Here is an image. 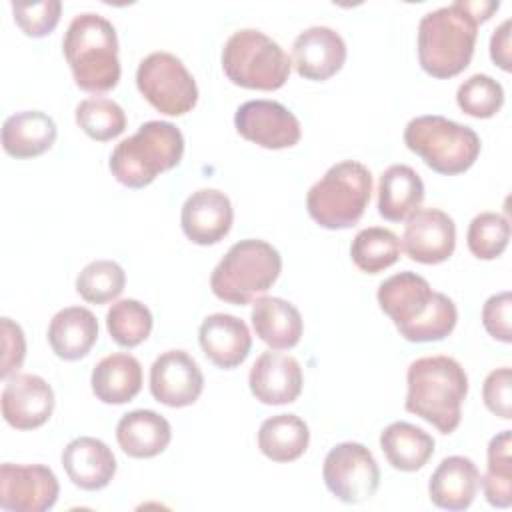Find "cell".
<instances>
[{
	"mask_svg": "<svg viewBox=\"0 0 512 512\" xmlns=\"http://www.w3.org/2000/svg\"><path fill=\"white\" fill-rule=\"evenodd\" d=\"M404 408L430 422L442 434H452L462 418V402L468 394V376L450 356L416 358L406 372Z\"/></svg>",
	"mask_w": 512,
	"mask_h": 512,
	"instance_id": "3",
	"label": "cell"
},
{
	"mask_svg": "<svg viewBox=\"0 0 512 512\" xmlns=\"http://www.w3.org/2000/svg\"><path fill=\"white\" fill-rule=\"evenodd\" d=\"M378 304L408 342L444 340L458 322L456 304L416 272H398L378 286Z\"/></svg>",
	"mask_w": 512,
	"mask_h": 512,
	"instance_id": "2",
	"label": "cell"
},
{
	"mask_svg": "<svg viewBox=\"0 0 512 512\" xmlns=\"http://www.w3.org/2000/svg\"><path fill=\"white\" fill-rule=\"evenodd\" d=\"M458 108L472 118H492L504 104V90L488 74H474L458 86Z\"/></svg>",
	"mask_w": 512,
	"mask_h": 512,
	"instance_id": "37",
	"label": "cell"
},
{
	"mask_svg": "<svg viewBox=\"0 0 512 512\" xmlns=\"http://www.w3.org/2000/svg\"><path fill=\"white\" fill-rule=\"evenodd\" d=\"M290 56L278 42L256 28L234 32L222 48V70L236 86L278 90L290 76Z\"/></svg>",
	"mask_w": 512,
	"mask_h": 512,
	"instance_id": "9",
	"label": "cell"
},
{
	"mask_svg": "<svg viewBox=\"0 0 512 512\" xmlns=\"http://www.w3.org/2000/svg\"><path fill=\"white\" fill-rule=\"evenodd\" d=\"M250 392L262 404L280 406L294 402L302 392V368L298 360L282 352H262L248 374Z\"/></svg>",
	"mask_w": 512,
	"mask_h": 512,
	"instance_id": "19",
	"label": "cell"
},
{
	"mask_svg": "<svg viewBox=\"0 0 512 512\" xmlns=\"http://www.w3.org/2000/svg\"><path fill=\"white\" fill-rule=\"evenodd\" d=\"M500 8L498 0H456L422 16L418 24V62L434 78H452L468 68L478 24Z\"/></svg>",
	"mask_w": 512,
	"mask_h": 512,
	"instance_id": "1",
	"label": "cell"
},
{
	"mask_svg": "<svg viewBox=\"0 0 512 512\" xmlns=\"http://www.w3.org/2000/svg\"><path fill=\"white\" fill-rule=\"evenodd\" d=\"M58 130L54 120L40 110H22L2 124V148L14 158H36L52 148Z\"/></svg>",
	"mask_w": 512,
	"mask_h": 512,
	"instance_id": "26",
	"label": "cell"
},
{
	"mask_svg": "<svg viewBox=\"0 0 512 512\" xmlns=\"http://www.w3.org/2000/svg\"><path fill=\"white\" fill-rule=\"evenodd\" d=\"M404 144L428 168L446 176L466 172L480 154V138L470 126L438 114L412 118L404 128Z\"/></svg>",
	"mask_w": 512,
	"mask_h": 512,
	"instance_id": "8",
	"label": "cell"
},
{
	"mask_svg": "<svg viewBox=\"0 0 512 512\" xmlns=\"http://www.w3.org/2000/svg\"><path fill=\"white\" fill-rule=\"evenodd\" d=\"M62 466L74 486L94 492L110 484L116 474V458L106 442L80 436L62 450Z\"/></svg>",
	"mask_w": 512,
	"mask_h": 512,
	"instance_id": "21",
	"label": "cell"
},
{
	"mask_svg": "<svg viewBox=\"0 0 512 512\" xmlns=\"http://www.w3.org/2000/svg\"><path fill=\"white\" fill-rule=\"evenodd\" d=\"M184 136L172 122H144L130 138H124L110 156L112 176L128 188H144L158 174L180 164Z\"/></svg>",
	"mask_w": 512,
	"mask_h": 512,
	"instance_id": "5",
	"label": "cell"
},
{
	"mask_svg": "<svg viewBox=\"0 0 512 512\" xmlns=\"http://www.w3.org/2000/svg\"><path fill=\"white\" fill-rule=\"evenodd\" d=\"M14 22L26 36L42 38L50 34L58 22L62 12L60 0H42V2H12Z\"/></svg>",
	"mask_w": 512,
	"mask_h": 512,
	"instance_id": "38",
	"label": "cell"
},
{
	"mask_svg": "<svg viewBox=\"0 0 512 512\" xmlns=\"http://www.w3.org/2000/svg\"><path fill=\"white\" fill-rule=\"evenodd\" d=\"M350 256L358 270L366 274H378L400 258V240L388 228L370 226L354 236L350 244Z\"/></svg>",
	"mask_w": 512,
	"mask_h": 512,
	"instance_id": "31",
	"label": "cell"
},
{
	"mask_svg": "<svg viewBox=\"0 0 512 512\" xmlns=\"http://www.w3.org/2000/svg\"><path fill=\"white\" fill-rule=\"evenodd\" d=\"M62 52L78 88L100 94L118 84V36L104 16L94 12L74 16L64 34Z\"/></svg>",
	"mask_w": 512,
	"mask_h": 512,
	"instance_id": "4",
	"label": "cell"
},
{
	"mask_svg": "<svg viewBox=\"0 0 512 512\" xmlns=\"http://www.w3.org/2000/svg\"><path fill=\"white\" fill-rule=\"evenodd\" d=\"M54 410L52 386L38 374H14L2 390V416L16 430H34L48 422Z\"/></svg>",
	"mask_w": 512,
	"mask_h": 512,
	"instance_id": "16",
	"label": "cell"
},
{
	"mask_svg": "<svg viewBox=\"0 0 512 512\" xmlns=\"http://www.w3.org/2000/svg\"><path fill=\"white\" fill-rule=\"evenodd\" d=\"M126 286V274L114 260H94L76 276V292L90 304L116 300Z\"/></svg>",
	"mask_w": 512,
	"mask_h": 512,
	"instance_id": "35",
	"label": "cell"
},
{
	"mask_svg": "<svg viewBox=\"0 0 512 512\" xmlns=\"http://www.w3.org/2000/svg\"><path fill=\"white\" fill-rule=\"evenodd\" d=\"M136 86L140 94L166 116H182L198 102V86L194 76L170 52L148 54L136 70Z\"/></svg>",
	"mask_w": 512,
	"mask_h": 512,
	"instance_id": "10",
	"label": "cell"
},
{
	"mask_svg": "<svg viewBox=\"0 0 512 512\" xmlns=\"http://www.w3.org/2000/svg\"><path fill=\"white\" fill-rule=\"evenodd\" d=\"M372 194V174L356 160H344L326 170L306 194L310 218L326 230L352 228L364 214Z\"/></svg>",
	"mask_w": 512,
	"mask_h": 512,
	"instance_id": "7",
	"label": "cell"
},
{
	"mask_svg": "<svg viewBox=\"0 0 512 512\" xmlns=\"http://www.w3.org/2000/svg\"><path fill=\"white\" fill-rule=\"evenodd\" d=\"M94 396L104 404H126L142 388V366L128 352L104 356L90 376Z\"/></svg>",
	"mask_w": 512,
	"mask_h": 512,
	"instance_id": "27",
	"label": "cell"
},
{
	"mask_svg": "<svg viewBox=\"0 0 512 512\" xmlns=\"http://www.w3.org/2000/svg\"><path fill=\"white\" fill-rule=\"evenodd\" d=\"M234 126L242 138L268 150L292 148L302 136L298 118L274 100L244 102L234 114Z\"/></svg>",
	"mask_w": 512,
	"mask_h": 512,
	"instance_id": "13",
	"label": "cell"
},
{
	"mask_svg": "<svg viewBox=\"0 0 512 512\" xmlns=\"http://www.w3.org/2000/svg\"><path fill=\"white\" fill-rule=\"evenodd\" d=\"M198 340L206 358L224 370L240 366L252 348V336L244 320L216 312L202 320Z\"/></svg>",
	"mask_w": 512,
	"mask_h": 512,
	"instance_id": "20",
	"label": "cell"
},
{
	"mask_svg": "<svg viewBox=\"0 0 512 512\" xmlns=\"http://www.w3.org/2000/svg\"><path fill=\"white\" fill-rule=\"evenodd\" d=\"M282 270L280 252L266 240L246 238L230 246L210 276L216 298L228 304H250L278 280Z\"/></svg>",
	"mask_w": 512,
	"mask_h": 512,
	"instance_id": "6",
	"label": "cell"
},
{
	"mask_svg": "<svg viewBox=\"0 0 512 512\" xmlns=\"http://www.w3.org/2000/svg\"><path fill=\"white\" fill-rule=\"evenodd\" d=\"M234 210L230 198L216 188L192 192L180 212V224L186 238L200 246L218 244L232 228Z\"/></svg>",
	"mask_w": 512,
	"mask_h": 512,
	"instance_id": "17",
	"label": "cell"
},
{
	"mask_svg": "<svg viewBox=\"0 0 512 512\" xmlns=\"http://www.w3.org/2000/svg\"><path fill=\"white\" fill-rule=\"evenodd\" d=\"M58 478L44 464L0 466V506L10 512H44L58 500Z\"/></svg>",
	"mask_w": 512,
	"mask_h": 512,
	"instance_id": "12",
	"label": "cell"
},
{
	"mask_svg": "<svg viewBox=\"0 0 512 512\" xmlns=\"http://www.w3.org/2000/svg\"><path fill=\"white\" fill-rule=\"evenodd\" d=\"M510 240V222L496 212H482L472 218L466 234L468 250L480 260L498 258Z\"/></svg>",
	"mask_w": 512,
	"mask_h": 512,
	"instance_id": "36",
	"label": "cell"
},
{
	"mask_svg": "<svg viewBox=\"0 0 512 512\" xmlns=\"http://www.w3.org/2000/svg\"><path fill=\"white\" fill-rule=\"evenodd\" d=\"M480 472L466 456L444 458L430 476L428 494L442 510H466L478 492Z\"/></svg>",
	"mask_w": 512,
	"mask_h": 512,
	"instance_id": "22",
	"label": "cell"
},
{
	"mask_svg": "<svg viewBox=\"0 0 512 512\" xmlns=\"http://www.w3.org/2000/svg\"><path fill=\"white\" fill-rule=\"evenodd\" d=\"M76 124L92 140L108 142L124 132L126 114L118 102L104 96H92L76 106Z\"/></svg>",
	"mask_w": 512,
	"mask_h": 512,
	"instance_id": "34",
	"label": "cell"
},
{
	"mask_svg": "<svg viewBox=\"0 0 512 512\" xmlns=\"http://www.w3.org/2000/svg\"><path fill=\"white\" fill-rule=\"evenodd\" d=\"M2 350H4V354H2L0 376L10 378L18 372V368L24 362L26 340H24L22 328L6 316L2 318Z\"/></svg>",
	"mask_w": 512,
	"mask_h": 512,
	"instance_id": "41",
	"label": "cell"
},
{
	"mask_svg": "<svg viewBox=\"0 0 512 512\" xmlns=\"http://www.w3.org/2000/svg\"><path fill=\"white\" fill-rule=\"evenodd\" d=\"M402 246L420 264H440L456 248L454 220L438 208H418L406 218Z\"/></svg>",
	"mask_w": 512,
	"mask_h": 512,
	"instance_id": "15",
	"label": "cell"
},
{
	"mask_svg": "<svg viewBox=\"0 0 512 512\" xmlns=\"http://www.w3.org/2000/svg\"><path fill=\"white\" fill-rule=\"evenodd\" d=\"M310 442L308 424L296 414L266 418L258 430V448L272 462L298 460Z\"/></svg>",
	"mask_w": 512,
	"mask_h": 512,
	"instance_id": "30",
	"label": "cell"
},
{
	"mask_svg": "<svg viewBox=\"0 0 512 512\" xmlns=\"http://www.w3.org/2000/svg\"><path fill=\"white\" fill-rule=\"evenodd\" d=\"M204 388L196 360L184 350H166L150 366V392L156 402L170 408L194 404Z\"/></svg>",
	"mask_w": 512,
	"mask_h": 512,
	"instance_id": "14",
	"label": "cell"
},
{
	"mask_svg": "<svg viewBox=\"0 0 512 512\" xmlns=\"http://www.w3.org/2000/svg\"><path fill=\"white\" fill-rule=\"evenodd\" d=\"M510 310H512V296L508 290L490 296L482 306V324L486 332L504 344L512 342Z\"/></svg>",
	"mask_w": 512,
	"mask_h": 512,
	"instance_id": "40",
	"label": "cell"
},
{
	"mask_svg": "<svg viewBox=\"0 0 512 512\" xmlns=\"http://www.w3.org/2000/svg\"><path fill=\"white\" fill-rule=\"evenodd\" d=\"M98 340V320L82 306H68L56 312L48 324V344L62 360L84 358Z\"/></svg>",
	"mask_w": 512,
	"mask_h": 512,
	"instance_id": "24",
	"label": "cell"
},
{
	"mask_svg": "<svg viewBox=\"0 0 512 512\" xmlns=\"http://www.w3.org/2000/svg\"><path fill=\"white\" fill-rule=\"evenodd\" d=\"M512 434L502 430L488 444V466L482 480V490L488 504L496 508H508L512 504V458H510Z\"/></svg>",
	"mask_w": 512,
	"mask_h": 512,
	"instance_id": "32",
	"label": "cell"
},
{
	"mask_svg": "<svg viewBox=\"0 0 512 512\" xmlns=\"http://www.w3.org/2000/svg\"><path fill=\"white\" fill-rule=\"evenodd\" d=\"M510 20H504L490 38V58L496 66H500L504 72H508L510 66Z\"/></svg>",
	"mask_w": 512,
	"mask_h": 512,
	"instance_id": "42",
	"label": "cell"
},
{
	"mask_svg": "<svg viewBox=\"0 0 512 512\" xmlns=\"http://www.w3.org/2000/svg\"><path fill=\"white\" fill-rule=\"evenodd\" d=\"M116 440L132 458H152L164 452L172 440L170 422L154 410H132L116 424Z\"/></svg>",
	"mask_w": 512,
	"mask_h": 512,
	"instance_id": "25",
	"label": "cell"
},
{
	"mask_svg": "<svg viewBox=\"0 0 512 512\" xmlns=\"http://www.w3.org/2000/svg\"><path fill=\"white\" fill-rule=\"evenodd\" d=\"M424 200V182L420 174L406 164L388 166L378 182V212L384 220L400 222L420 208Z\"/></svg>",
	"mask_w": 512,
	"mask_h": 512,
	"instance_id": "28",
	"label": "cell"
},
{
	"mask_svg": "<svg viewBox=\"0 0 512 512\" xmlns=\"http://www.w3.org/2000/svg\"><path fill=\"white\" fill-rule=\"evenodd\" d=\"M482 398L494 416L502 420L512 418V372L508 366L496 368L486 376Z\"/></svg>",
	"mask_w": 512,
	"mask_h": 512,
	"instance_id": "39",
	"label": "cell"
},
{
	"mask_svg": "<svg viewBox=\"0 0 512 512\" xmlns=\"http://www.w3.org/2000/svg\"><path fill=\"white\" fill-rule=\"evenodd\" d=\"M106 328L118 346L134 348L150 336L152 312L134 298L116 300L106 312Z\"/></svg>",
	"mask_w": 512,
	"mask_h": 512,
	"instance_id": "33",
	"label": "cell"
},
{
	"mask_svg": "<svg viewBox=\"0 0 512 512\" xmlns=\"http://www.w3.org/2000/svg\"><path fill=\"white\" fill-rule=\"evenodd\" d=\"M380 448L392 468L416 472L432 458L434 438L426 430L398 420L382 430Z\"/></svg>",
	"mask_w": 512,
	"mask_h": 512,
	"instance_id": "29",
	"label": "cell"
},
{
	"mask_svg": "<svg viewBox=\"0 0 512 512\" xmlns=\"http://www.w3.org/2000/svg\"><path fill=\"white\" fill-rule=\"evenodd\" d=\"M322 478L340 502L360 504L380 486V468L372 452L358 442L336 444L324 458Z\"/></svg>",
	"mask_w": 512,
	"mask_h": 512,
	"instance_id": "11",
	"label": "cell"
},
{
	"mask_svg": "<svg viewBox=\"0 0 512 512\" xmlns=\"http://www.w3.org/2000/svg\"><path fill=\"white\" fill-rule=\"evenodd\" d=\"M296 72L314 82L332 78L346 62V42L330 26H310L292 44Z\"/></svg>",
	"mask_w": 512,
	"mask_h": 512,
	"instance_id": "18",
	"label": "cell"
},
{
	"mask_svg": "<svg viewBox=\"0 0 512 512\" xmlns=\"http://www.w3.org/2000/svg\"><path fill=\"white\" fill-rule=\"evenodd\" d=\"M256 336L274 350H288L300 342L304 322L298 308L278 296H260L252 306Z\"/></svg>",
	"mask_w": 512,
	"mask_h": 512,
	"instance_id": "23",
	"label": "cell"
}]
</instances>
